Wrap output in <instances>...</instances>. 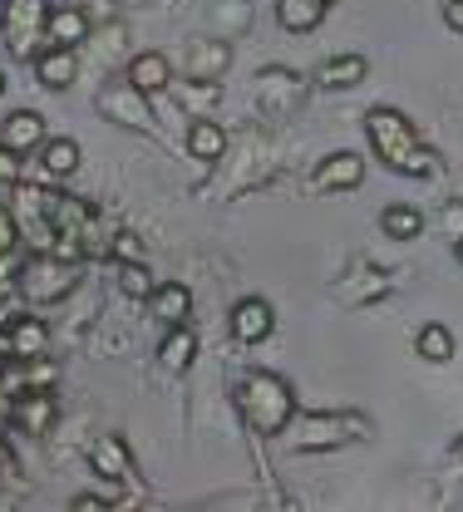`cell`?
I'll list each match as a JSON object with an SVG mask.
<instances>
[{"label": "cell", "instance_id": "277c9868", "mask_svg": "<svg viewBox=\"0 0 463 512\" xmlns=\"http://www.w3.org/2000/svg\"><path fill=\"white\" fill-rule=\"evenodd\" d=\"M370 439V419L355 409H331V414H306L296 429V448L316 453V448H345Z\"/></svg>", "mask_w": 463, "mask_h": 512}, {"label": "cell", "instance_id": "d4e9b609", "mask_svg": "<svg viewBox=\"0 0 463 512\" xmlns=\"http://www.w3.org/2000/svg\"><path fill=\"white\" fill-rule=\"evenodd\" d=\"M227 64H232V50L212 40V45H193V60H188V74H193V79H217V74H222Z\"/></svg>", "mask_w": 463, "mask_h": 512}, {"label": "cell", "instance_id": "4316f807", "mask_svg": "<svg viewBox=\"0 0 463 512\" xmlns=\"http://www.w3.org/2000/svg\"><path fill=\"white\" fill-rule=\"evenodd\" d=\"M20 183V148L0 143V188H15Z\"/></svg>", "mask_w": 463, "mask_h": 512}, {"label": "cell", "instance_id": "ffe728a7", "mask_svg": "<svg viewBox=\"0 0 463 512\" xmlns=\"http://www.w3.org/2000/svg\"><path fill=\"white\" fill-rule=\"evenodd\" d=\"M79 168V143L74 138H45L40 143V173L45 178H69Z\"/></svg>", "mask_w": 463, "mask_h": 512}, {"label": "cell", "instance_id": "3957f363", "mask_svg": "<svg viewBox=\"0 0 463 512\" xmlns=\"http://www.w3.org/2000/svg\"><path fill=\"white\" fill-rule=\"evenodd\" d=\"M5 45L20 60H40L50 40V5L45 0H5Z\"/></svg>", "mask_w": 463, "mask_h": 512}, {"label": "cell", "instance_id": "6da1fadb", "mask_svg": "<svg viewBox=\"0 0 463 512\" xmlns=\"http://www.w3.org/2000/svg\"><path fill=\"white\" fill-rule=\"evenodd\" d=\"M365 133H370V148L380 163H390L404 178H429L439 168V153L429 143H419L414 124L399 114V109H370L365 114Z\"/></svg>", "mask_w": 463, "mask_h": 512}, {"label": "cell", "instance_id": "83f0119b", "mask_svg": "<svg viewBox=\"0 0 463 512\" xmlns=\"http://www.w3.org/2000/svg\"><path fill=\"white\" fill-rule=\"evenodd\" d=\"M15 242H20V222L10 207H0V252H15Z\"/></svg>", "mask_w": 463, "mask_h": 512}, {"label": "cell", "instance_id": "f546056e", "mask_svg": "<svg viewBox=\"0 0 463 512\" xmlns=\"http://www.w3.org/2000/svg\"><path fill=\"white\" fill-rule=\"evenodd\" d=\"M109 252L119 256V261H143V247H138V237H129V232H119Z\"/></svg>", "mask_w": 463, "mask_h": 512}, {"label": "cell", "instance_id": "2e32d148", "mask_svg": "<svg viewBox=\"0 0 463 512\" xmlns=\"http://www.w3.org/2000/svg\"><path fill=\"white\" fill-rule=\"evenodd\" d=\"M193 355H198V335L188 330V320H178V325H168V335H163V350H158V360L173 370V375H183L188 365H193Z\"/></svg>", "mask_w": 463, "mask_h": 512}, {"label": "cell", "instance_id": "603a6c76", "mask_svg": "<svg viewBox=\"0 0 463 512\" xmlns=\"http://www.w3.org/2000/svg\"><path fill=\"white\" fill-rule=\"evenodd\" d=\"M414 350H419V360L444 365V360H454V330L434 320V325H424V330L414 335Z\"/></svg>", "mask_w": 463, "mask_h": 512}, {"label": "cell", "instance_id": "484cf974", "mask_svg": "<svg viewBox=\"0 0 463 512\" xmlns=\"http://www.w3.org/2000/svg\"><path fill=\"white\" fill-rule=\"evenodd\" d=\"M119 291L133 296V301H148L158 286H153V276L143 271V261H124V271H119Z\"/></svg>", "mask_w": 463, "mask_h": 512}, {"label": "cell", "instance_id": "44dd1931", "mask_svg": "<svg viewBox=\"0 0 463 512\" xmlns=\"http://www.w3.org/2000/svg\"><path fill=\"white\" fill-rule=\"evenodd\" d=\"M380 227H385L390 242H414V237L424 232V212L409 207V202H390V207L380 212Z\"/></svg>", "mask_w": 463, "mask_h": 512}, {"label": "cell", "instance_id": "52a82bcc", "mask_svg": "<svg viewBox=\"0 0 463 512\" xmlns=\"http://www.w3.org/2000/svg\"><path fill=\"white\" fill-rule=\"evenodd\" d=\"M55 419H60V404H55L50 389H20L15 404H10V424L25 429L30 439H45L55 429Z\"/></svg>", "mask_w": 463, "mask_h": 512}, {"label": "cell", "instance_id": "9c48e42d", "mask_svg": "<svg viewBox=\"0 0 463 512\" xmlns=\"http://www.w3.org/2000/svg\"><path fill=\"white\" fill-rule=\"evenodd\" d=\"M360 183H365V158L360 153H331L311 173V188H321V192H350V188H360Z\"/></svg>", "mask_w": 463, "mask_h": 512}, {"label": "cell", "instance_id": "7402d4cb", "mask_svg": "<svg viewBox=\"0 0 463 512\" xmlns=\"http://www.w3.org/2000/svg\"><path fill=\"white\" fill-rule=\"evenodd\" d=\"M188 153H193L198 163H217V158L227 153V133H222V124L198 119V124L188 128Z\"/></svg>", "mask_w": 463, "mask_h": 512}, {"label": "cell", "instance_id": "4dcf8cb0", "mask_svg": "<svg viewBox=\"0 0 463 512\" xmlns=\"http://www.w3.org/2000/svg\"><path fill=\"white\" fill-rule=\"evenodd\" d=\"M5 291H20V266L10 261V252H0V296Z\"/></svg>", "mask_w": 463, "mask_h": 512}, {"label": "cell", "instance_id": "30bf717a", "mask_svg": "<svg viewBox=\"0 0 463 512\" xmlns=\"http://www.w3.org/2000/svg\"><path fill=\"white\" fill-rule=\"evenodd\" d=\"M89 463H94V473L99 478H109V483H133V453L129 444L119 439V434H104V439H94L89 444Z\"/></svg>", "mask_w": 463, "mask_h": 512}, {"label": "cell", "instance_id": "9a60e30c", "mask_svg": "<svg viewBox=\"0 0 463 512\" xmlns=\"http://www.w3.org/2000/svg\"><path fill=\"white\" fill-rule=\"evenodd\" d=\"M0 143H10V148H20V153L40 148V143H45V119H40L35 109H20V114H10V119L0 124Z\"/></svg>", "mask_w": 463, "mask_h": 512}, {"label": "cell", "instance_id": "ba28073f", "mask_svg": "<svg viewBox=\"0 0 463 512\" xmlns=\"http://www.w3.org/2000/svg\"><path fill=\"white\" fill-rule=\"evenodd\" d=\"M148 94L133 84V79H124V84H109L104 94H99V114H109L114 124L124 128H148L153 124V114H148V104H143Z\"/></svg>", "mask_w": 463, "mask_h": 512}, {"label": "cell", "instance_id": "1f68e13d", "mask_svg": "<svg viewBox=\"0 0 463 512\" xmlns=\"http://www.w3.org/2000/svg\"><path fill=\"white\" fill-rule=\"evenodd\" d=\"M444 25L463 35V0H444Z\"/></svg>", "mask_w": 463, "mask_h": 512}, {"label": "cell", "instance_id": "e0dca14e", "mask_svg": "<svg viewBox=\"0 0 463 512\" xmlns=\"http://www.w3.org/2000/svg\"><path fill=\"white\" fill-rule=\"evenodd\" d=\"M148 306H153V316L163 320V325H178V320H188V311H193V291L183 281H168V286H158L148 296Z\"/></svg>", "mask_w": 463, "mask_h": 512}, {"label": "cell", "instance_id": "4fadbf2b", "mask_svg": "<svg viewBox=\"0 0 463 512\" xmlns=\"http://www.w3.org/2000/svg\"><path fill=\"white\" fill-rule=\"evenodd\" d=\"M129 79L143 94H158V89L173 84V64H168V55H158V50H143V55L129 60Z\"/></svg>", "mask_w": 463, "mask_h": 512}, {"label": "cell", "instance_id": "e575fe53", "mask_svg": "<svg viewBox=\"0 0 463 512\" xmlns=\"http://www.w3.org/2000/svg\"><path fill=\"white\" fill-rule=\"evenodd\" d=\"M454 256H459V266H463V237H454Z\"/></svg>", "mask_w": 463, "mask_h": 512}, {"label": "cell", "instance_id": "8992f818", "mask_svg": "<svg viewBox=\"0 0 463 512\" xmlns=\"http://www.w3.org/2000/svg\"><path fill=\"white\" fill-rule=\"evenodd\" d=\"M257 99H262L266 114L286 119V114L301 109V99H306V79L291 74V69H262V74H257Z\"/></svg>", "mask_w": 463, "mask_h": 512}, {"label": "cell", "instance_id": "74e56055", "mask_svg": "<svg viewBox=\"0 0 463 512\" xmlns=\"http://www.w3.org/2000/svg\"><path fill=\"white\" fill-rule=\"evenodd\" d=\"M326 5H331V0H326Z\"/></svg>", "mask_w": 463, "mask_h": 512}, {"label": "cell", "instance_id": "d6986e66", "mask_svg": "<svg viewBox=\"0 0 463 512\" xmlns=\"http://www.w3.org/2000/svg\"><path fill=\"white\" fill-rule=\"evenodd\" d=\"M5 325H10V340H15V360H35V355L50 350V330L35 316H15V320H5Z\"/></svg>", "mask_w": 463, "mask_h": 512}, {"label": "cell", "instance_id": "d6a6232c", "mask_svg": "<svg viewBox=\"0 0 463 512\" xmlns=\"http://www.w3.org/2000/svg\"><path fill=\"white\" fill-rule=\"evenodd\" d=\"M5 360H15V340H10V325L0 330V365H5Z\"/></svg>", "mask_w": 463, "mask_h": 512}, {"label": "cell", "instance_id": "836d02e7", "mask_svg": "<svg viewBox=\"0 0 463 512\" xmlns=\"http://www.w3.org/2000/svg\"><path fill=\"white\" fill-rule=\"evenodd\" d=\"M444 222H449V227H463V202H454V207L444 212ZM459 237H463V232H459Z\"/></svg>", "mask_w": 463, "mask_h": 512}, {"label": "cell", "instance_id": "8fae6325", "mask_svg": "<svg viewBox=\"0 0 463 512\" xmlns=\"http://www.w3.org/2000/svg\"><path fill=\"white\" fill-rule=\"evenodd\" d=\"M271 325H276V316H271V306H266L262 296H247V301L232 306V335L242 345H262L266 335H271Z\"/></svg>", "mask_w": 463, "mask_h": 512}, {"label": "cell", "instance_id": "d590c367", "mask_svg": "<svg viewBox=\"0 0 463 512\" xmlns=\"http://www.w3.org/2000/svg\"><path fill=\"white\" fill-rule=\"evenodd\" d=\"M454 458H463V439H459V444H454Z\"/></svg>", "mask_w": 463, "mask_h": 512}, {"label": "cell", "instance_id": "5bb4252c", "mask_svg": "<svg viewBox=\"0 0 463 512\" xmlns=\"http://www.w3.org/2000/svg\"><path fill=\"white\" fill-rule=\"evenodd\" d=\"M35 74H40V84H45V89H69V84H74V74H79V60H74V50H69V45H50V50L35 60Z\"/></svg>", "mask_w": 463, "mask_h": 512}, {"label": "cell", "instance_id": "7c38bea8", "mask_svg": "<svg viewBox=\"0 0 463 512\" xmlns=\"http://www.w3.org/2000/svg\"><path fill=\"white\" fill-rule=\"evenodd\" d=\"M365 74H370V60H365V55H331V60L316 64V84H326V89L365 84Z\"/></svg>", "mask_w": 463, "mask_h": 512}, {"label": "cell", "instance_id": "ac0fdd59", "mask_svg": "<svg viewBox=\"0 0 463 512\" xmlns=\"http://www.w3.org/2000/svg\"><path fill=\"white\" fill-rule=\"evenodd\" d=\"M84 35H89V15L79 10V5H55L50 10V45H84Z\"/></svg>", "mask_w": 463, "mask_h": 512}, {"label": "cell", "instance_id": "cb8c5ba5", "mask_svg": "<svg viewBox=\"0 0 463 512\" xmlns=\"http://www.w3.org/2000/svg\"><path fill=\"white\" fill-rule=\"evenodd\" d=\"M281 25L286 30H296V35H306V30H316L321 20H326V0H281Z\"/></svg>", "mask_w": 463, "mask_h": 512}, {"label": "cell", "instance_id": "8d00e7d4", "mask_svg": "<svg viewBox=\"0 0 463 512\" xmlns=\"http://www.w3.org/2000/svg\"><path fill=\"white\" fill-rule=\"evenodd\" d=\"M0 94H5V74H0Z\"/></svg>", "mask_w": 463, "mask_h": 512}, {"label": "cell", "instance_id": "7a4b0ae2", "mask_svg": "<svg viewBox=\"0 0 463 512\" xmlns=\"http://www.w3.org/2000/svg\"><path fill=\"white\" fill-rule=\"evenodd\" d=\"M237 409H242V419L262 439H271L296 414V394H291V384L281 380V375H271V370H247V380L237 384Z\"/></svg>", "mask_w": 463, "mask_h": 512}, {"label": "cell", "instance_id": "f1b7e54d", "mask_svg": "<svg viewBox=\"0 0 463 512\" xmlns=\"http://www.w3.org/2000/svg\"><path fill=\"white\" fill-rule=\"evenodd\" d=\"M114 503H119L114 493H109V498H104V493H79L69 508H74V512H104V508H114Z\"/></svg>", "mask_w": 463, "mask_h": 512}, {"label": "cell", "instance_id": "5b68a950", "mask_svg": "<svg viewBox=\"0 0 463 512\" xmlns=\"http://www.w3.org/2000/svg\"><path fill=\"white\" fill-rule=\"evenodd\" d=\"M20 291L30 296V301H65L69 291H74V261H60L55 252H40L35 261H25L20 266Z\"/></svg>", "mask_w": 463, "mask_h": 512}]
</instances>
